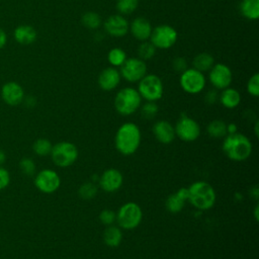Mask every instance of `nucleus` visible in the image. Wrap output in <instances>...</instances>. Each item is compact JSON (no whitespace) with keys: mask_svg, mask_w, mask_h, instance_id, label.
<instances>
[{"mask_svg":"<svg viewBox=\"0 0 259 259\" xmlns=\"http://www.w3.org/2000/svg\"><path fill=\"white\" fill-rule=\"evenodd\" d=\"M99 221L102 225L106 227L113 225V223L115 222V211L108 208L101 210L99 213Z\"/></svg>","mask_w":259,"mask_h":259,"instance_id":"c9c22d12","label":"nucleus"},{"mask_svg":"<svg viewBox=\"0 0 259 259\" xmlns=\"http://www.w3.org/2000/svg\"><path fill=\"white\" fill-rule=\"evenodd\" d=\"M10 183V174L9 172L0 166V190L6 188Z\"/></svg>","mask_w":259,"mask_h":259,"instance_id":"4c0bfd02","label":"nucleus"},{"mask_svg":"<svg viewBox=\"0 0 259 259\" xmlns=\"http://www.w3.org/2000/svg\"><path fill=\"white\" fill-rule=\"evenodd\" d=\"M152 132H153L155 139L159 143L164 144V145L171 144L176 137L174 125L167 120L156 121L153 125Z\"/></svg>","mask_w":259,"mask_h":259,"instance_id":"f3484780","label":"nucleus"},{"mask_svg":"<svg viewBox=\"0 0 259 259\" xmlns=\"http://www.w3.org/2000/svg\"><path fill=\"white\" fill-rule=\"evenodd\" d=\"M241 14L249 19L256 20L259 18V0H243L240 4Z\"/></svg>","mask_w":259,"mask_h":259,"instance_id":"b1692460","label":"nucleus"},{"mask_svg":"<svg viewBox=\"0 0 259 259\" xmlns=\"http://www.w3.org/2000/svg\"><path fill=\"white\" fill-rule=\"evenodd\" d=\"M227 132L228 134H234V133H237L238 132V128H237V125L236 123H229L227 124Z\"/></svg>","mask_w":259,"mask_h":259,"instance_id":"79ce46f5","label":"nucleus"},{"mask_svg":"<svg viewBox=\"0 0 259 259\" xmlns=\"http://www.w3.org/2000/svg\"><path fill=\"white\" fill-rule=\"evenodd\" d=\"M52 148H53V145H52L51 141L46 138H39V139L35 140L32 145V150H33L34 154L37 156H40V157L50 155Z\"/></svg>","mask_w":259,"mask_h":259,"instance_id":"cd10ccee","label":"nucleus"},{"mask_svg":"<svg viewBox=\"0 0 259 259\" xmlns=\"http://www.w3.org/2000/svg\"><path fill=\"white\" fill-rule=\"evenodd\" d=\"M222 149L230 160L242 162L251 156L253 145L247 136L237 132L228 134L224 138Z\"/></svg>","mask_w":259,"mask_h":259,"instance_id":"f03ea898","label":"nucleus"},{"mask_svg":"<svg viewBox=\"0 0 259 259\" xmlns=\"http://www.w3.org/2000/svg\"><path fill=\"white\" fill-rule=\"evenodd\" d=\"M206 133L213 139L225 138L228 135L227 123L222 119L211 120L206 126Z\"/></svg>","mask_w":259,"mask_h":259,"instance_id":"a878e982","label":"nucleus"},{"mask_svg":"<svg viewBox=\"0 0 259 259\" xmlns=\"http://www.w3.org/2000/svg\"><path fill=\"white\" fill-rule=\"evenodd\" d=\"M175 135L183 142H194L196 141L201 133L199 123L192 117L182 114L174 125Z\"/></svg>","mask_w":259,"mask_h":259,"instance_id":"6e6552de","label":"nucleus"},{"mask_svg":"<svg viewBox=\"0 0 259 259\" xmlns=\"http://www.w3.org/2000/svg\"><path fill=\"white\" fill-rule=\"evenodd\" d=\"M137 90L140 93L142 99L156 102L163 96L164 86L162 80L157 75L146 74L139 81Z\"/></svg>","mask_w":259,"mask_h":259,"instance_id":"0eeeda50","label":"nucleus"},{"mask_svg":"<svg viewBox=\"0 0 259 259\" xmlns=\"http://www.w3.org/2000/svg\"><path fill=\"white\" fill-rule=\"evenodd\" d=\"M204 99H205V102H206L207 104H214V103L218 101V99H219V95H218V93H217L215 90H209V91L205 94Z\"/></svg>","mask_w":259,"mask_h":259,"instance_id":"58836bf2","label":"nucleus"},{"mask_svg":"<svg viewBox=\"0 0 259 259\" xmlns=\"http://www.w3.org/2000/svg\"><path fill=\"white\" fill-rule=\"evenodd\" d=\"M205 77L203 73L194 68L183 71L180 75V86L186 93L198 94L205 87Z\"/></svg>","mask_w":259,"mask_h":259,"instance_id":"9d476101","label":"nucleus"},{"mask_svg":"<svg viewBox=\"0 0 259 259\" xmlns=\"http://www.w3.org/2000/svg\"><path fill=\"white\" fill-rule=\"evenodd\" d=\"M1 98L2 100L10 105H19L24 100V90L22 86L15 81H8L1 87Z\"/></svg>","mask_w":259,"mask_h":259,"instance_id":"2eb2a0df","label":"nucleus"},{"mask_svg":"<svg viewBox=\"0 0 259 259\" xmlns=\"http://www.w3.org/2000/svg\"><path fill=\"white\" fill-rule=\"evenodd\" d=\"M105 31L114 37H120L128 32L130 24L121 14L110 15L104 22Z\"/></svg>","mask_w":259,"mask_h":259,"instance_id":"dca6fc26","label":"nucleus"},{"mask_svg":"<svg viewBox=\"0 0 259 259\" xmlns=\"http://www.w3.org/2000/svg\"><path fill=\"white\" fill-rule=\"evenodd\" d=\"M120 73L113 67L102 70L98 76V85L104 91H111L115 89L120 82Z\"/></svg>","mask_w":259,"mask_h":259,"instance_id":"a211bd4d","label":"nucleus"},{"mask_svg":"<svg viewBox=\"0 0 259 259\" xmlns=\"http://www.w3.org/2000/svg\"><path fill=\"white\" fill-rule=\"evenodd\" d=\"M187 200V188L182 187L175 193L170 194L165 201L166 209L171 213L180 212Z\"/></svg>","mask_w":259,"mask_h":259,"instance_id":"aec40b11","label":"nucleus"},{"mask_svg":"<svg viewBox=\"0 0 259 259\" xmlns=\"http://www.w3.org/2000/svg\"><path fill=\"white\" fill-rule=\"evenodd\" d=\"M81 21H82V24L89 29H96L101 25V18L99 14L92 11L84 13L82 15Z\"/></svg>","mask_w":259,"mask_h":259,"instance_id":"c756f323","label":"nucleus"},{"mask_svg":"<svg viewBox=\"0 0 259 259\" xmlns=\"http://www.w3.org/2000/svg\"><path fill=\"white\" fill-rule=\"evenodd\" d=\"M98 192V187L93 181H86L80 185L78 189V195L84 200L93 199Z\"/></svg>","mask_w":259,"mask_h":259,"instance_id":"bb28decb","label":"nucleus"},{"mask_svg":"<svg viewBox=\"0 0 259 259\" xmlns=\"http://www.w3.org/2000/svg\"><path fill=\"white\" fill-rule=\"evenodd\" d=\"M140 0H117L116 9L120 14L133 13L139 5Z\"/></svg>","mask_w":259,"mask_h":259,"instance_id":"2f4dec72","label":"nucleus"},{"mask_svg":"<svg viewBox=\"0 0 259 259\" xmlns=\"http://www.w3.org/2000/svg\"><path fill=\"white\" fill-rule=\"evenodd\" d=\"M250 193H251V196L255 199V200H258V197H259V188L257 185H255L254 187H252L250 189Z\"/></svg>","mask_w":259,"mask_h":259,"instance_id":"a19ab883","label":"nucleus"},{"mask_svg":"<svg viewBox=\"0 0 259 259\" xmlns=\"http://www.w3.org/2000/svg\"><path fill=\"white\" fill-rule=\"evenodd\" d=\"M7 40H8V37H7L6 31L0 27V50L6 46Z\"/></svg>","mask_w":259,"mask_h":259,"instance_id":"ea45409f","label":"nucleus"},{"mask_svg":"<svg viewBox=\"0 0 259 259\" xmlns=\"http://www.w3.org/2000/svg\"><path fill=\"white\" fill-rule=\"evenodd\" d=\"M123 184L122 173L115 168H108L104 170L98 178V185L104 192L112 193L120 189Z\"/></svg>","mask_w":259,"mask_h":259,"instance_id":"ddd939ff","label":"nucleus"},{"mask_svg":"<svg viewBox=\"0 0 259 259\" xmlns=\"http://www.w3.org/2000/svg\"><path fill=\"white\" fill-rule=\"evenodd\" d=\"M5 161H6V154L4 153V151H2L0 149V166L3 165L5 163Z\"/></svg>","mask_w":259,"mask_h":259,"instance_id":"c03bdc74","label":"nucleus"},{"mask_svg":"<svg viewBox=\"0 0 259 259\" xmlns=\"http://www.w3.org/2000/svg\"><path fill=\"white\" fill-rule=\"evenodd\" d=\"M172 67L175 72L182 73L187 69V62L182 57H176L172 62Z\"/></svg>","mask_w":259,"mask_h":259,"instance_id":"e433bc0d","label":"nucleus"},{"mask_svg":"<svg viewBox=\"0 0 259 259\" xmlns=\"http://www.w3.org/2000/svg\"><path fill=\"white\" fill-rule=\"evenodd\" d=\"M208 72V79L215 89L223 90L227 87H230L233 79V74L231 69L227 65L223 63L214 64Z\"/></svg>","mask_w":259,"mask_h":259,"instance_id":"4468645a","label":"nucleus"},{"mask_svg":"<svg viewBox=\"0 0 259 259\" xmlns=\"http://www.w3.org/2000/svg\"><path fill=\"white\" fill-rule=\"evenodd\" d=\"M258 126H259V121L256 120V121H255V124H254V133H255V136H256V137H258V135H259Z\"/></svg>","mask_w":259,"mask_h":259,"instance_id":"49530a36","label":"nucleus"},{"mask_svg":"<svg viewBox=\"0 0 259 259\" xmlns=\"http://www.w3.org/2000/svg\"><path fill=\"white\" fill-rule=\"evenodd\" d=\"M258 209H259V205L258 204H256L255 205V208H254V211H253V213H254V218H255V221L257 222L258 221V219H259V211H258Z\"/></svg>","mask_w":259,"mask_h":259,"instance_id":"a18cd8bd","label":"nucleus"},{"mask_svg":"<svg viewBox=\"0 0 259 259\" xmlns=\"http://www.w3.org/2000/svg\"><path fill=\"white\" fill-rule=\"evenodd\" d=\"M143 220L141 206L134 201L123 203L115 212V222L121 230H134L140 226Z\"/></svg>","mask_w":259,"mask_h":259,"instance_id":"39448f33","label":"nucleus"},{"mask_svg":"<svg viewBox=\"0 0 259 259\" xmlns=\"http://www.w3.org/2000/svg\"><path fill=\"white\" fill-rule=\"evenodd\" d=\"M142 133L138 124L132 121L122 123L114 136V146L118 153L123 156L135 154L141 145Z\"/></svg>","mask_w":259,"mask_h":259,"instance_id":"f257e3e1","label":"nucleus"},{"mask_svg":"<svg viewBox=\"0 0 259 259\" xmlns=\"http://www.w3.org/2000/svg\"><path fill=\"white\" fill-rule=\"evenodd\" d=\"M130 29L135 38L141 41H145L150 38L153 28L148 19L144 17H137L131 23Z\"/></svg>","mask_w":259,"mask_h":259,"instance_id":"6ab92c4d","label":"nucleus"},{"mask_svg":"<svg viewBox=\"0 0 259 259\" xmlns=\"http://www.w3.org/2000/svg\"><path fill=\"white\" fill-rule=\"evenodd\" d=\"M102 239L106 246L110 248H116L122 241V231L118 226H107L103 231Z\"/></svg>","mask_w":259,"mask_h":259,"instance_id":"5701e85b","label":"nucleus"},{"mask_svg":"<svg viewBox=\"0 0 259 259\" xmlns=\"http://www.w3.org/2000/svg\"><path fill=\"white\" fill-rule=\"evenodd\" d=\"M19 168L21 170V172L26 175V176H32L35 174V170H36V166L35 163L33 162V160H31L30 158H22L19 161Z\"/></svg>","mask_w":259,"mask_h":259,"instance_id":"72a5a7b5","label":"nucleus"},{"mask_svg":"<svg viewBox=\"0 0 259 259\" xmlns=\"http://www.w3.org/2000/svg\"><path fill=\"white\" fill-rule=\"evenodd\" d=\"M107 60L113 67H120L126 60L125 52L120 48H113L108 52Z\"/></svg>","mask_w":259,"mask_h":259,"instance_id":"c85d7f7f","label":"nucleus"},{"mask_svg":"<svg viewBox=\"0 0 259 259\" xmlns=\"http://www.w3.org/2000/svg\"><path fill=\"white\" fill-rule=\"evenodd\" d=\"M187 200L198 210H208L215 203L217 193L208 182L198 180L187 187Z\"/></svg>","mask_w":259,"mask_h":259,"instance_id":"7ed1b4c3","label":"nucleus"},{"mask_svg":"<svg viewBox=\"0 0 259 259\" xmlns=\"http://www.w3.org/2000/svg\"><path fill=\"white\" fill-rule=\"evenodd\" d=\"M192 65H193L194 69L203 73V72H207L211 69V67L214 65V60L210 54L200 53L194 57V59L192 61Z\"/></svg>","mask_w":259,"mask_h":259,"instance_id":"393cba45","label":"nucleus"},{"mask_svg":"<svg viewBox=\"0 0 259 259\" xmlns=\"http://www.w3.org/2000/svg\"><path fill=\"white\" fill-rule=\"evenodd\" d=\"M37 32L35 28L28 24H20L15 27L13 31V38L20 45H31L36 40Z\"/></svg>","mask_w":259,"mask_h":259,"instance_id":"412c9836","label":"nucleus"},{"mask_svg":"<svg viewBox=\"0 0 259 259\" xmlns=\"http://www.w3.org/2000/svg\"><path fill=\"white\" fill-rule=\"evenodd\" d=\"M34 185L40 192L51 194L60 188L61 177L53 169H42L35 174Z\"/></svg>","mask_w":259,"mask_h":259,"instance_id":"9b49d317","label":"nucleus"},{"mask_svg":"<svg viewBox=\"0 0 259 259\" xmlns=\"http://www.w3.org/2000/svg\"><path fill=\"white\" fill-rule=\"evenodd\" d=\"M119 73L127 82H139L147 74V65L140 58H130L120 66Z\"/></svg>","mask_w":259,"mask_h":259,"instance_id":"f8f14e48","label":"nucleus"},{"mask_svg":"<svg viewBox=\"0 0 259 259\" xmlns=\"http://www.w3.org/2000/svg\"><path fill=\"white\" fill-rule=\"evenodd\" d=\"M178 37L176 29L168 24H161L152 29L150 41L157 49H169L175 45Z\"/></svg>","mask_w":259,"mask_h":259,"instance_id":"1a4fd4ad","label":"nucleus"},{"mask_svg":"<svg viewBox=\"0 0 259 259\" xmlns=\"http://www.w3.org/2000/svg\"><path fill=\"white\" fill-rule=\"evenodd\" d=\"M158 105L156 102L153 101H147L144 105L141 107V114L146 119H153L157 113H158Z\"/></svg>","mask_w":259,"mask_h":259,"instance_id":"473e14b6","label":"nucleus"},{"mask_svg":"<svg viewBox=\"0 0 259 259\" xmlns=\"http://www.w3.org/2000/svg\"><path fill=\"white\" fill-rule=\"evenodd\" d=\"M113 105L120 115H132L141 107L142 97L137 89L124 87L116 93Z\"/></svg>","mask_w":259,"mask_h":259,"instance_id":"20e7f679","label":"nucleus"},{"mask_svg":"<svg viewBox=\"0 0 259 259\" xmlns=\"http://www.w3.org/2000/svg\"><path fill=\"white\" fill-rule=\"evenodd\" d=\"M50 155L56 166L60 168H68L77 161L79 151L76 145L72 142L62 141L53 145Z\"/></svg>","mask_w":259,"mask_h":259,"instance_id":"423d86ee","label":"nucleus"},{"mask_svg":"<svg viewBox=\"0 0 259 259\" xmlns=\"http://www.w3.org/2000/svg\"><path fill=\"white\" fill-rule=\"evenodd\" d=\"M219 100L224 107H226L228 109H233V108H236L240 104L241 95L237 89L227 87V88L223 89L222 93L219 96Z\"/></svg>","mask_w":259,"mask_h":259,"instance_id":"4be33fe9","label":"nucleus"},{"mask_svg":"<svg viewBox=\"0 0 259 259\" xmlns=\"http://www.w3.org/2000/svg\"><path fill=\"white\" fill-rule=\"evenodd\" d=\"M247 91L250 95L257 97L259 95V74L252 75L247 82Z\"/></svg>","mask_w":259,"mask_h":259,"instance_id":"f704fd0d","label":"nucleus"},{"mask_svg":"<svg viewBox=\"0 0 259 259\" xmlns=\"http://www.w3.org/2000/svg\"><path fill=\"white\" fill-rule=\"evenodd\" d=\"M25 103H26V105L29 106V107L34 106V105H35V99H34V97L28 96V97L25 99Z\"/></svg>","mask_w":259,"mask_h":259,"instance_id":"37998d69","label":"nucleus"},{"mask_svg":"<svg viewBox=\"0 0 259 259\" xmlns=\"http://www.w3.org/2000/svg\"><path fill=\"white\" fill-rule=\"evenodd\" d=\"M156 54V48L151 41H143L139 49H138V55L139 58L143 61H147L152 59Z\"/></svg>","mask_w":259,"mask_h":259,"instance_id":"7c9ffc66","label":"nucleus"}]
</instances>
